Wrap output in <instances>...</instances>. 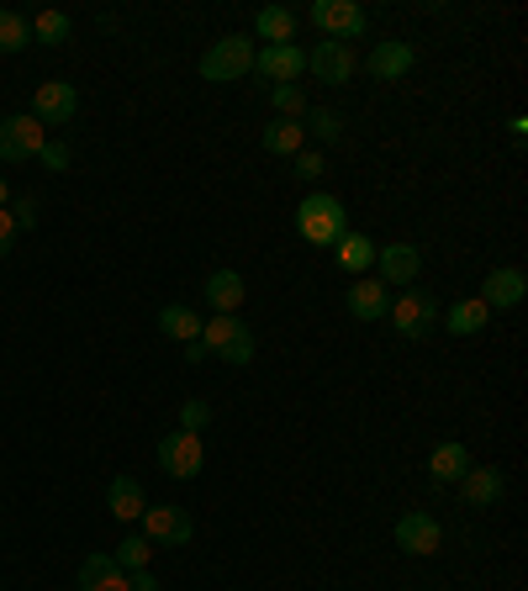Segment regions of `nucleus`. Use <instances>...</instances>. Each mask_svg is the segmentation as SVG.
Segmentation results:
<instances>
[{
  "label": "nucleus",
  "mask_w": 528,
  "mask_h": 591,
  "mask_svg": "<svg viewBox=\"0 0 528 591\" xmlns=\"http://www.w3.org/2000/svg\"><path fill=\"white\" fill-rule=\"evenodd\" d=\"M296 233L307 238L313 249H334L338 238L349 233V212H344V201L338 196H307L302 207H296Z\"/></svg>",
  "instance_id": "nucleus-1"
},
{
  "label": "nucleus",
  "mask_w": 528,
  "mask_h": 591,
  "mask_svg": "<svg viewBox=\"0 0 528 591\" xmlns=\"http://www.w3.org/2000/svg\"><path fill=\"white\" fill-rule=\"evenodd\" d=\"M386 317H391V328L402 333V338L418 344V338H429L433 323H439V296L423 291V285H408L402 296H391V312H386Z\"/></svg>",
  "instance_id": "nucleus-2"
},
{
  "label": "nucleus",
  "mask_w": 528,
  "mask_h": 591,
  "mask_svg": "<svg viewBox=\"0 0 528 591\" xmlns=\"http://www.w3.org/2000/svg\"><path fill=\"white\" fill-rule=\"evenodd\" d=\"M313 27H323L328 43H360L370 32V17H365L360 0H313Z\"/></svg>",
  "instance_id": "nucleus-3"
},
{
  "label": "nucleus",
  "mask_w": 528,
  "mask_h": 591,
  "mask_svg": "<svg viewBox=\"0 0 528 591\" xmlns=\"http://www.w3.org/2000/svg\"><path fill=\"white\" fill-rule=\"evenodd\" d=\"M254 70V43L249 38H217L207 53H201V80H212V85H233L243 74Z\"/></svg>",
  "instance_id": "nucleus-4"
},
{
  "label": "nucleus",
  "mask_w": 528,
  "mask_h": 591,
  "mask_svg": "<svg viewBox=\"0 0 528 591\" xmlns=\"http://www.w3.org/2000/svg\"><path fill=\"white\" fill-rule=\"evenodd\" d=\"M201 349L228 359V365H249V359H254V333L243 328L239 317H212V323L201 328Z\"/></svg>",
  "instance_id": "nucleus-5"
},
{
  "label": "nucleus",
  "mask_w": 528,
  "mask_h": 591,
  "mask_svg": "<svg viewBox=\"0 0 528 591\" xmlns=\"http://www.w3.org/2000/svg\"><path fill=\"white\" fill-rule=\"evenodd\" d=\"M159 465L175 481H196L201 465H207V450H201V433H186V428H169L159 439Z\"/></svg>",
  "instance_id": "nucleus-6"
},
{
  "label": "nucleus",
  "mask_w": 528,
  "mask_h": 591,
  "mask_svg": "<svg viewBox=\"0 0 528 591\" xmlns=\"http://www.w3.org/2000/svg\"><path fill=\"white\" fill-rule=\"evenodd\" d=\"M43 122L38 117H6L0 122V165H27V159H38L43 154Z\"/></svg>",
  "instance_id": "nucleus-7"
},
{
  "label": "nucleus",
  "mask_w": 528,
  "mask_h": 591,
  "mask_svg": "<svg viewBox=\"0 0 528 591\" xmlns=\"http://www.w3.org/2000/svg\"><path fill=\"white\" fill-rule=\"evenodd\" d=\"M144 539L148 545H191L196 539V523L186 507H169V502H159V507H144Z\"/></svg>",
  "instance_id": "nucleus-8"
},
{
  "label": "nucleus",
  "mask_w": 528,
  "mask_h": 591,
  "mask_svg": "<svg viewBox=\"0 0 528 591\" xmlns=\"http://www.w3.org/2000/svg\"><path fill=\"white\" fill-rule=\"evenodd\" d=\"M74 112H80V95H74L70 80H49V85L32 91V117L43 127H70Z\"/></svg>",
  "instance_id": "nucleus-9"
},
{
  "label": "nucleus",
  "mask_w": 528,
  "mask_h": 591,
  "mask_svg": "<svg viewBox=\"0 0 528 591\" xmlns=\"http://www.w3.org/2000/svg\"><path fill=\"white\" fill-rule=\"evenodd\" d=\"M397 549L402 555H418V560H429L444 549V528L433 513H408V518H397Z\"/></svg>",
  "instance_id": "nucleus-10"
},
{
  "label": "nucleus",
  "mask_w": 528,
  "mask_h": 591,
  "mask_svg": "<svg viewBox=\"0 0 528 591\" xmlns=\"http://www.w3.org/2000/svg\"><path fill=\"white\" fill-rule=\"evenodd\" d=\"M376 270H381L376 281H381L386 291H391V285L408 291V285H418V275H423V254H418L412 243H386V249H376Z\"/></svg>",
  "instance_id": "nucleus-11"
},
{
  "label": "nucleus",
  "mask_w": 528,
  "mask_h": 591,
  "mask_svg": "<svg viewBox=\"0 0 528 591\" xmlns=\"http://www.w3.org/2000/svg\"><path fill=\"white\" fill-rule=\"evenodd\" d=\"M254 70H260L270 85H296V74L307 70V53H302L296 43L260 48V53H254Z\"/></svg>",
  "instance_id": "nucleus-12"
},
{
  "label": "nucleus",
  "mask_w": 528,
  "mask_h": 591,
  "mask_svg": "<svg viewBox=\"0 0 528 591\" xmlns=\"http://www.w3.org/2000/svg\"><path fill=\"white\" fill-rule=\"evenodd\" d=\"M307 70H313L323 85H344V80H355L360 59H355V48H344V43H317L313 53H307Z\"/></svg>",
  "instance_id": "nucleus-13"
},
{
  "label": "nucleus",
  "mask_w": 528,
  "mask_h": 591,
  "mask_svg": "<svg viewBox=\"0 0 528 591\" xmlns=\"http://www.w3.org/2000/svg\"><path fill=\"white\" fill-rule=\"evenodd\" d=\"M524 296H528L524 270H492V275L481 281V302H486V312H513Z\"/></svg>",
  "instance_id": "nucleus-14"
},
{
  "label": "nucleus",
  "mask_w": 528,
  "mask_h": 591,
  "mask_svg": "<svg viewBox=\"0 0 528 591\" xmlns=\"http://www.w3.org/2000/svg\"><path fill=\"white\" fill-rule=\"evenodd\" d=\"M207 307L217 312V317H239V307H243V296H249V285H243V275L239 270H212L207 275Z\"/></svg>",
  "instance_id": "nucleus-15"
},
{
  "label": "nucleus",
  "mask_w": 528,
  "mask_h": 591,
  "mask_svg": "<svg viewBox=\"0 0 528 591\" xmlns=\"http://www.w3.org/2000/svg\"><path fill=\"white\" fill-rule=\"evenodd\" d=\"M412 64H418V53H412V43H376L370 48V80H381V85H397L402 74H412Z\"/></svg>",
  "instance_id": "nucleus-16"
},
{
  "label": "nucleus",
  "mask_w": 528,
  "mask_h": 591,
  "mask_svg": "<svg viewBox=\"0 0 528 591\" xmlns=\"http://www.w3.org/2000/svg\"><path fill=\"white\" fill-rule=\"evenodd\" d=\"M507 492L503 471H492V465H471V471L460 475V497H465V507H497Z\"/></svg>",
  "instance_id": "nucleus-17"
},
{
  "label": "nucleus",
  "mask_w": 528,
  "mask_h": 591,
  "mask_svg": "<svg viewBox=\"0 0 528 591\" xmlns=\"http://www.w3.org/2000/svg\"><path fill=\"white\" fill-rule=\"evenodd\" d=\"M344 307H349L355 323H381L386 312H391V291L381 281H355L349 296H344Z\"/></svg>",
  "instance_id": "nucleus-18"
},
{
  "label": "nucleus",
  "mask_w": 528,
  "mask_h": 591,
  "mask_svg": "<svg viewBox=\"0 0 528 591\" xmlns=\"http://www.w3.org/2000/svg\"><path fill=\"white\" fill-rule=\"evenodd\" d=\"M465 471H471V450L455 444V439H444V444L429 454V481L433 486H460V475Z\"/></svg>",
  "instance_id": "nucleus-19"
},
{
  "label": "nucleus",
  "mask_w": 528,
  "mask_h": 591,
  "mask_svg": "<svg viewBox=\"0 0 528 591\" xmlns=\"http://www.w3.org/2000/svg\"><path fill=\"white\" fill-rule=\"evenodd\" d=\"M80 591H127V570L112 555H85L80 560Z\"/></svg>",
  "instance_id": "nucleus-20"
},
{
  "label": "nucleus",
  "mask_w": 528,
  "mask_h": 591,
  "mask_svg": "<svg viewBox=\"0 0 528 591\" xmlns=\"http://www.w3.org/2000/svg\"><path fill=\"white\" fill-rule=\"evenodd\" d=\"M334 260H338V270H349V275H370V264H376V243L365 233H344L334 243Z\"/></svg>",
  "instance_id": "nucleus-21"
},
{
  "label": "nucleus",
  "mask_w": 528,
  "mask_h": 591,
  "mask_svg": "<svg viewBox=\"0 0 528 591\" xmlns=\"http://www.w3.org/2000/svg\"><path fill=\"white\" fill-rule=\"evenodd\" d=\"M264 154H275V159H296L302 154V143H307V127L302 122H286V117H275L270 127H264Z\"/></svg>",
  "instance_id": "nucleus-22"
},
{
  "label": "nucleus",
  "mask_w": 528,
  "mask_h": 591,
  "mask_svg": "<svg viewBox=\"0 0 528 591\" xmlns=\"http://www.w3.org/2000/svg\"><path fill=\"white\" fill-rule=\"evenodd\" d=\"M106 507H112L122 523H133V518H144L148 497H144V486H138L133 475H117V481L106 486Z\"/></svg>",
  "instance_id": "nucleus-23"
},
{
  "label": "nucleus",
  "mask_w": 528,
  "mask_h": 591,
  "mask_svg": "<svg viewBox=\"0 0 528 591\" xmlns=\"http://www.w3.org/2000/svg\"><path fill=\"white\" fill-rule=\"evenodd\" d=\"M486 323H492V312H486L481 296H465V302H455V307L444 312V328L455 333V338H476Z\"/></svg>",
  "instance_id": "nucleus-24"
},
{
  "label": "nucleus",
  "mask_w": 528,
  "mask_h": 591,
  "mask_svg": "<svg viewBox=\"0 0 528 591\" xmlns=\"http://www.w3.org/2000/svg\"><path fill=\"white\" fill-rule=\"evenodd\" d=\"M254 32L264 38V48L291 43V38H296V11H286V6H264L260 17H254Z\"/></svg>",
  "instance_id": "nucleus-25"
},
{
  "label": "nucleus",
  "mask_w": 528,
  "mask_h": 591,
  "mask_svg": "<svg viewBox=\"0 0 528 591\" xmlns=\"http://www.w3.org/2000/svg\"><path fill=\"white\" fill-rule=\"evenodd\" d=\"M159 333H165V338H180V344H196V338H201V317H196L191 307H180V302H169V307L159 312Z\"/></svg>",
  "instance_id": "nucleus-26"
},
{
  "label": "nucleus",
  "mask_w": 528,
  "mask_h": 591,
  "mask_svg": "<svg viewBox=\"0 0 528 591\" xmlns=\"http://www.w3.org/2000/svg\"><path fill=\"white\" fill-rule=\"evenodd\" d=\"M70 32H74V22L64 11H38V17H32V43L59 48V43H70Z\"/></svg>",
  "instance_id": "nucleus-27"
},
{
  "label": "nucleus",
  "mask_w": 528,
  "mask_h": 591,
  "mask_svg": "<svg viewBox=\"0 0 528 591\" xmlns=\"http://www.w3.org/2000/svg\"><path fill=\"white\" fill-rule=\"evenodd\" d=\"M32 48V22L22 11H0V53H22Z\"/></svg>",
  "instance_id": "nucleus-28"
},
{
  "label": "nucleus",
  "mask_w": 528,
  "mask_h": 591,
  "mask_svg": "<svg viewBox=\"0 0 528 591\" xmlns=\"http://www.w3.org/2000/svg\"><path fill=\"white\" fill-rule=\"evenodd\" d=\"M270 106H275L286 122L307 117V95H302V85H270Z\"/></svg>",
  "instance_id": "nucleus-29"
},
{
  "label": "nucleus",
  "mask_w": 528,
  "mask_h": 591,
  "mask_svg": "<svg viewBox=\"0 0 528 591\" xmlns=\"http://www.w3.org/2000/svg\"><path fill=\"white\" fill-rule=\"evenodd\" d=\"M148 555H154V545H148L144 534H133V539H122V545H117V555H112V560H117L122 570H148Z\"/></svg>",
  "instance_id": "nucleus-30"
},
{
  "label": "nucleus",
  "mask_w": 528,
  "mask_h": 591,
  "mask_svg": "<svg viewBox=\"0 0 528 591\" xmlns=\"http://www.w3.org/2000/svg\"><path fill=\"white\" fill-rule=\"evenodd\" d=\"M302 127H307L317 143H338V138H344V117H338V112H307V122H302Z\"/></svg>",
  "instance_id": "nucleus-31"
},
{
  "label": "nucleus",
  "mask_w": 528,
  "mask_h": 591,
  "mask_svg": "<svg viewBox=\"0 0 528 591\" xmlns=\"http://www.w3.org/2000/svg\"><path fill=\"white\" fill-rule=\"evenodd\" d=\"M207 423H212V407L201 402V397H191V402L180 407V428H186V433H201Z\"/></svg>",
  "instance_id": "nucleus-32"
},
{
  "label": "nucleus",
  "mask_w": 528,
  "mask_h": 591,
  "mask_svg": "<svg viewBox=\"0 0 528 591\" xmlns=\"http://www.w3.org/2000/svg\"><path fill=\"white\" fill-rule=\"evenodd\" d=\"M291 165H296V180H317V175H323V169H328V159H323V154H317V148H302V154H296V159H291Z\"/></svg>",
  "instance_id": "nucleus-33"
},
{
  "label": "nucleus",
  "mask_w": 528,
  "mask_h": 591,
  "mask_svg": "<svg viewBox=\"0 0 528 591\" xmlns=\"http://www.w3.org/2000/svg\"><path fill=\"white\" fill-rule=\"evenodd\" d=\"M11 222H17V228H38V201H32V196H17V201H11Z\"/></svg>",
  "instance_id": "nucleus-34"
},
{
  "label": "nucleus",
  "mask_w": 528,
  "mask_h": 591,
  "mask_svg": "<svg viewBox=\"0 0 528 591\" xmlns=\"http://www.w3.org/2000/svg\"><path fill=\"white\" fill-rule=\"evenodd\" d=\"M38 165H43V169H70V148H64V143H43Z\"/></svg>",
  "instance_id": "nucleus-35"
},
{
  "label": "nucleus",
  "mask_w": 528,
  "mask_h": 591,
  "mask_svg": "<svg viewBox=\"0 0 528 591\" xmlns=\"http://www.w3.org/2000/svg\"><path fill=\"white\" fill-rule=\"evenodd\" d=\"M11 243H17V222H11V212H0V260L11 254Z\"/></svg>",
  "instance_id": "nucleus-36"
},
{
  "label": "nucleus",
  "mask_w": 528,
  "mask_h": 591,
  "mask_svg": "<svg viewBox=\"0 0 528 591\" xmlns=\"http://www.w3.org/2000/svg\"><path fill=\"white\" fill-rule=\"evenodd\" d=\"M127 591H159V581L148 570H127Z\"/></svg>",
  "instance_id": "nucleus-37"
},
{
  "label": "nucleus",
  "mask_w": 528,
  "mask_h": 591,
  "mask_svg": "<svg viewBox=\"0 0 528 591\" xmlns=\"http://www.w3.org/2000/svg\"><path fill=\"white\" fill-rule=\"evenodd\" d=\"M11 207V186H6V175H0V212Z\"/></svg>",
  "instance_id": "nucleus-38"
}]
</instances>
